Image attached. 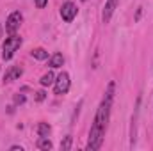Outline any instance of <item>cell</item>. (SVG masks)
<instances>
[{
    "instance_id": "obj_1",
    "label": "cell",
    "mask_w": 153,
    "mask_h": 151,
    "mask_svg": "<svg viewBox=\"0 0 153 151\" xmlns=\"http://www.w3.org/2000/svg\"><path fill=\"white\" fill-rule=\"evenodd\" d=\"M114 89H116V84L111 82L107 85L105 98L102 100V103L98 107L94 123H93V126L89 130V141H87V150L89 151H96L102 148V142H103V137H105V130H107V123H109V117H111V107H112V100H114Z\"/></svg>"
},
{
    "instance_id": "obj_2",
    "label": "cell",
    "mask_w": 153,
    "mask_h": 151,
    "mask_svg": "<svg viewBox=\"0 0 153 151\" xmlns=\"http://www.w3.org/2000/svg\"><path fill=\"white\" fill-rule=\"evenodd\" d=\"M20 46H22V38H20V36H16V34H11L9 38L4 41V48H2V59H4V61H9V59H13L14 52H16Z\"/></svg>"
},
{
    "instance_id": "obj_3",
    "label": "cell",
    "mask_w": 153,
    "mask_h": 151,
    "mask_svg": "<svg viewBox=\"0 0 153 151\" xmlns=\"http://www.w3.org/2000/svg\"><path fill=\"white\" fill-rule=\"evenodd\" d=\"M22 21H23V16H22V13H20V11L11 13V14H9V18H7V21H5V30H7V34H14V32L20 29Z\"/></svg>"
},
{
    "instance_id": "obj_4",
    "label": "cell",
    "mask_w": 153,
    "mask_h": 151,
    "mask_svg": "<svg viewBox=\"0 0 153 151\" xmlns=\"http://www.w3.org/2000/svg\"><path fill=\"white\" fill-rule=\"evenodd\" d=\"M53 84H55V85H53V91H55L57 96L66 94V93L70 91V75H68L66 71H62L61 75L57 76V80H55Z\"/></svg>"
},
{
    "instance_id": "obj_5",
    "label": "cell",
    "mask_w": 153,
    "mask_h": 151,
    "mask_svg": "<svg viewBox=\"0 0 153 151\" xmlns=\"http://www.w3.org/2000/svg\"><path fill=\"white\" fill-rule=\"evenodd\" d=\"M76 13H78V9H76V5L73 2H66V4H62V7H61V16H62V20L64 21H73V18L76 16Z\"/></svg>"
},
{
    "instance_id": "obj_6",
    "label": "cell",
    "mask_w": 153,
    "mask_h": 151,
    "mask_svg": "<svg viewBox=\"0 0 153 151\" xmlns=\"http://www.w3.org/2000/svg\"><path fill=\"white\" fill-rule=\"evenodd\" d=\"M117 4H119V0H107V2H105L103 13H102V20H103V23H109V21H111V18H112V13L116 11Z\"/></svg>"
},
{
    "instance_id": "obj_7",
    "label": "cell",
    "mask_w": 153,
    "mask_h": 151,
    "mask_svg": "<svg viewBox=\"0 0 153 151\" xmlns=\"http://www.w3.org/2000/svg\"><path fill=\"white\" fill-rule=\"evenodd\" d=\"M23 75V70L20 68V66H13L7 73H5V76H4V80L5 82H13V80H16V78H20V76Z\"/></svg>"
},
{
    "instance_id": "obj_8",
    "label": "cell",
    "mask_w": 153,
    "mask_h": 151,
    "mask_svg": "<svg viewBox=\"0 0 153 151\" xmlns=\"http://www.w3.org/2000/svg\"><path fill=\"white\" fill-rule=\"evenodd\" d=\"M50 68H61L62 64H64V57H62V53H53L52 57H50Z\"/></svg>"
},
{
    "instance_id": "obj_9",
    "label": "cell",
    "mask_w": 153,
    "mask_h": 151,
    "mask_svg": "<svg viewBox=\"0 0 153 151\" xmlns=\"http://www.w3.org/2000/svg\"><path fill=\"white\" fill-rule=\"evenodd\" d=\"M38 150H52L53 148V144L50 142V139L48 137H39V141H38Z\"/></svg>"
},
{
    "instance_id": "obj_10",
    "label": "cell",
    "mask_w": 153,
    "mask_h": 151,
    "mask_svg": "<svg viewBox=\"0 0 153 151\" xmlns=\"http://www.w3.org/2000/svg\"><path fill=\"white\" fill-rule=\"evenodd\" d=\"M30 55H32L34 59H38V61H45V59H48V52L43 50V48H36V50H32Z\"/></svg>"
},
{
    "instance_id": "obj_11",
    "label": "cell",
    "mask_w": 153,
    "mask_h": 151,
    "mask_svg": "<svg viewBox=\"0 0 153 151\" xmlns=\"http://www.w3.org/2000/svg\"><path fill=\"white\" fill-rule=\"evenodd\" d=\"M50 124L48 123H39L38 124V133H39V137H48L50 135Z\"/></svg>"
},
{
    "instance_id": "obj_12",
    "label": "cell",
    "mask_w": 153,
    "mask_h": 151,
    "mask_svg": "<svg viewBox=\"0 0 153 151\" xmlns=\"http://www.w3.org/2000/svg\"><path fill=\"white\" fill-rule=\"evenodd\" d=\"M53 78H55V76H53V73H52V71L45 73V75L41 76V85H43V87H46V85H52V84L55 82Z\"/></svg>"
},
{
    "instance_id": "obj_13",
    "label": "cell",
    "mask_w": 153,
    "mask_h": 151,
    "mask_svg": "<svg viewBox=\"0 0 153 151\" xmlns=\"http://www.w3.org/2000/svg\"><path fill=\"white\" fill-rule=\"evenodd\" d=\"M71 142H73L71 135H66V137H64V141L61 142V150H62V151H70V150H71Z\"/></svg>"
},
{
    "instance_id": "obj_14",
    "label": "cell",
    "mask_w": 153,
    "mask_h": 151,
    "mask_svg": "<svg viewBox=\"0 0 153 151\" xmlns=\"http://www.w3.org/2000/svg\"><path fill=\"white\" fill-rule=\"evenodd\" d=\"M23 101H25V96H23V94H16V96H14V103L20 105V103H23Z\"/></svg>"
},
{
    "instance_id": "obj_15",
    "label": "cell",
    "mask_w": 153,
    "mask_h": 151,
    "mask_svg": "<svg viewBox=\"0 0 153 151\" xmlns=\"http://www.w3.org/2000/svg\"><path fill=\"white\" fill-rule=\"evenodd\" d=\"M46 4H48V0H36V7H38V9H43Z\"/></svg>"
},
{
    "instance_id": "obj_16",
    "label": "cell",
    "mask_w": 153,
    "mask_h": 151,
    "mask_svg": "<svg viewBox=\"0 0 153 151\" xmlns=\"http://www.w3.org/2000/svg\"><path fill=\"white\" fill-rule=\"evenodd\" d=\"M36 94H38V96H36V100H38V101H43V100L46 98V94H45V91H39V93H36Z\"/></svg>"
},
{
    "instance_id": "obj_17",
    "label": "cell",
    "mask_w": 153,
    "mask_h": 151,
    "mask_svg": "<svg viewBox=\"0 0 153 151\" xmlns=\"http://www.w3.org/2000/svg\"><path fill=\"white\" fill-rule=\"evenodd\" d=\"M11 151H23L22 146H11Z\"/></svg>"
},
{
    "instance_id": "obj_18",
    "label": "cell",
    "mask_w": 153,
    "mask_h": 151,
    "mask_svg": "<svg viewBox=\"0 0 153 151\" xmlns=\"http://www.w3.org/2000/svg\"><path fill=\"white\" fill-rule=\"evenodd\" d=\"M84 2H85V0H84Z\"/></svg>"
}]
</instances>
